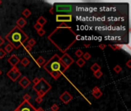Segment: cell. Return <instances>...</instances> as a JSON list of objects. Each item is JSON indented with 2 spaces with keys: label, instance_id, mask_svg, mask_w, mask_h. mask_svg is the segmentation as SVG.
Masks as SVG:
<instances>
[{
  "label": "cell",
  "instance_id": "1",
  "mask_svg": "<svg viewBox=\"0 0 131 111\" xmlns=\"http://www.w3.org/2000/svg\"><path fill=\"white\" fill-rule=\"evenodd\" d=\"M77 39H79L80 36H78L70 26L67 28L57 27L56 30L48 36V39L58 49H59L61 52L65 53Z\"/></svg>",
  "mask_w": 131,
  "mask_h": 111
},
{
  "label": "cell",
  "instance_id": "2",
  "mask_svg": "<svg viewBox=\"0 0 131 111\" xmlns=\"http://www.w3.org/2000/svg\"><path fill=\"white\" fill-rule=\"evenodd\" d=\"M43 68L50 74L54 80H58L67 69L60 60V56L57 54L54 55L47 63H45Z\"/></svg>",
  "mask_w": 131,
  "mask_h": 111
},
{
  "label": "cell",
  "instance_id": "3",
  "mask_svg": "<svg viewBox=\"0 0 131 111\" xmlns=\"http://www.w3.org/2000/svg\"><path fill=\"white\" fill-rule=\"evenodd\" d=\"M28 39V35H26L22 30V29L19 28L18 26L13 28L12 30L5 36V39L15 49H18L21 47Z\"/></svg>",
  "mask_w": 131,
  "mask_h": 111
},
{
  "label": "cell",
  "instance_id": "4",
  "mask_svg": "<svg viewBox=\"0 0 131 111\" xmlns=\"http://www.w3.org/2000/svg\"><path fill=\"white\" fill-rule=\"evenodd\" d=\"M33 89L36 91L38 96L42 98L51 89V86L44 78H40L39 82L34 85Z\"/></svg>",
  "mask_w": 131,
  "mask_h": 111
},
{
  "label": "cell",
  "instance_id": "5",
  "mask_svg": "<svg viewBox=\"0 0 131 111\" xmlns=\"http://www.w3.org/2000/svg\"><path fill=\"white\" fill-rule=\"evenodd\" d=\"M21 72L19 71V69L17 68L16 66H13L9 71L7 73V77L10 79L12 81H16L18 79L21 77Z\"/></svg>",
  "mask_w": 131,
  "mask_h": 111
},
{
  "label": "cell",
  "instance_id": "6",
  "mask_svg": "<svg viewBox=\"0 0 131 111\" xmlns=\"http://www.w3.org/2000/svg\"><path fill=\"white\" fill-rule=\"evenodd\" d=\"M14 111H36V109L29 103V101L24 100Z\"/></svg>",
  "mask_w": 131,
  "mask_h": 111
},
{
  "label": "cell",
  "instance_id": "7",
  "mask_svg": "<svg viewBox=\"0 0 131 111\" xmlns=\"http://www.w3.org/2000/svg\"><path fill=\"white\" fill-rule=\"evenodd\" d=\"M54 8L57 13H68L70 15V12L72 11L73 6L70 4H57Z\"/></svg>",
  "mask_w": 131,
  "mask_h": 111
},
{
  "label": "cell",
  "instance_id": "8",
  "mask_svg": "<svg viewBox=\"0 0 131 111\" xmlns=\"http://www.w3.org/2000/svg\"><path fill=\"white\" fill-rule=\"evenodd\" d=\"M60 60L62 63L65 66V68L68 69L70 66L72 65V63H74V60L73 58L71 57L68 53H64V55L62 57H60Z\"/></svg>",
  "mask_w": 131,
  "mask_h": 111
},
{
  "label": "cell",
  "instance_id": "9",
  "mask_svg": "<svg viewBox=\"0 0 131 111\" xmlns=\"http://www.w3.org/2000/svg\"><path fill=\"white\" fill-rule=\"evenodd\" d=\"M59 99L61 100V101L63 102L65 104H68L73 99V96L71 94H70L68 91H65L59 96Z\"/></svg>",
  "mask_w": 131,
  "mask_h": 111
},
{
  "label": "cell",
  "instance_id": "10",
  "mask_svg": "<svg viewBox=\"0 0 131 111\" xmlns=\"http://www.w3.org/2000/svg\"><path fill=\"white\" fill-rule=\"evenodd\" d=\"M56 21L60 22H71L72 21V16L71 14H67V15H57L56 16Z\"/></svg>",
  "mask_w": 131,
  "mask_h": 111
},
{
  "label": "cell",
  "instance_id": "11",
  "mask_svg": "<svg viewBox=\"0 0 131 111\" xmlns=\"http://www.w3.org/2000/svg\"><path fill=\"white\" fill-rule=\"evenodd\" d=\"M19 85L21 86L22 88H27V87L31 84V80L27 77H23L21 80L19 81Z\"/></svg>",
  "mask_w": 131,
  "mask_h": 111
},
{
  "label": "cell",
  "instance_id": "12",
  "mask_svg": "<svg viewBox=\"0 0 131 111\" xmlns=\"http://www.w3.org/2000/svg\"><path fill=\"white\" fill-rule=\"evenodd\" d=\"M8 62L13 67V66H17V64L20 62V60L19 59V57L17 56L12 55V56H11L9 58H8Z\"/></svg>",
  "mask_w": 131,
  "mask_h": 111
},
{
  "label": "cell",
  "instance_id": "13",
  "mask_svg": "<svg viewBox=\"0 0 131 111\" xmlns=\"http://www.w3.org/2000/svg\"><path fill=\"white\" fill-rule=\"evenodd\" d=\"M103 94V93L101 92V90L99 89L98 86H94L92 90V95L94 96V98L99 99Z\"/></svg>",
  "mask_w": 131,
  "mask_h": 111
},
{
  "label": "cell",
  "instance_id": "14",
  "mask_svg": "<svg viewBox=\"0 0 131 111\" xmlns=\"http://www.w3.org/2000/svg\"><path fill=\"white\" fill-rule=\"evenodd\" d=\"M26 23H27V22H26V20L25 19H23V18H19L18 20L16 21V24H17V26H18L19 28L20 29H22L23 28L24 26L26 25Z\"/></svg>",
  "mask_w": 131,
  "mask_h": 111
},
{
  "label": "cell",
  "instance_id": "15",
  "mask_svg": "<svg viewBox=\"0 0 131 111\" xmlns=\"http://www.w3.org/2000/svg\"><path fill=\"white\" fill-rule=\"evenodd\" d=\"M46 22H47V19H46L45 17H43V16H40L39 18L37 19V22H36V23L41 25L42 26H43L44 25H45Z\"/></svg>",
  "mask_w": 131,
  "mask_h": 111
},
{
  "label": "cell",
  "instance_id": "16",
  "mask_svg": "<svg viewBox=\"0 0 131 111\" xmlns=\"http://www.w3.org/2000/svg\"><path fill=\"white\" fill-rule=\"evenodd\" d=\"M45 62H46L45 60L44 59L42 56H39V58H38V59H36V63H37L38 65L40 66L45 65Z\"/></svg>",
  "mask_w": 131,
  "mask_h": 111
},
{
  "label": "cell",
  "instance_id": "17",
  "mask_svg": "<svg viewBox=\"0 0 131 111\" xmlns=\"http://www.w3.org/2000/svg\"><path fill=\"white\" fill-rule=\"evenodd\" d=\"M14 49V48H13V46H12L11 44H9V43H8V44H7L6 46H5V48H4V51L6 52V53H10V52L12 51Z\"/></svg>",
  "mask_w": 131,
  "mask_h": 111
},
{
  "label": "cell",
  "instance_id": "18",
  "mask_svg": "<svg viewBox=\"0 0 131 111\" xmlns=\"http://www.w3.org/2000/svg\"><path fill=\"white\" fill-rule=\"evenodd\" d=\"M91 70L94 72V73H95V72H97V71H98V70H100V66L98 65L97 63H94L93 64V65L91 66Z\"/></svg>",
  "mask_w": 131,
  "mask_h": 111
},
{
  "label": "cell",
  "instance_id": "19",
  "mask_svg": "<svg viewBox=\"0 0 131 111\" xmlns=\"http://www.w3.org/2000/svg\"><path fill=\"white\" fill-rule=\"evenodd\" d=\"M76 63H77V65L79 66V67H82L83 66L85 65V60H84V59H82V58H79L77 61H76Z\"/></svg>",
  "mask_w": 131,
  "mask_h": 111
},
{
  "label": "cell",
  "instance_id": "20",
  "mask_svg": "<svg viewBox=\"0 0 131 111\" xmlns=\"http://www.w3.org/2000/svg\"><path fill=\"white\" fill-rule=\"evenodd\" d=\"M21 63L22 66H27L28 65H29V63H30V60H29L27 57H24L23 59L21 60Z\"/></svg>",
  "mask_w": 131,
  "mask_h": 111
},
{
  "label": "cell",
  "instance_id": "21",
  "mask_svg": "<svg viewBox=\"0 0 131 111\" xmlns=\"http://www.w3.org/2000/svg\"><path fill=\"white\" fill-rule=\"evenodd\" d=\"M22 14H23V16H24L25 17H26V18H28V17H29V16H31V13L30 10L28 9H25L22 12Z\"/></svg>",
  "mask_w": 131,
  "mask_h": 111
},
{
  "label": "cell",
  "instance_id": "22",
  "mask_svg": "<svg viewBox=\"0 0 131 111\" xmlns=\"http://www.w3.org/2000/svg\"><path fill=\"white\" fill-rule=\"evenodd\" d=\"M94 77L96 78L99 79V78H100L102 76H103V73H102V71H100V70H98L97 72L94 73Z\"/></svg>",
  "mask_w": 131,
  "mask_h": 111
},
{
  "label": "cell",
  "instance_id": "23",
  "mask_svg": "<svg viewBox=\"0 0 131 111\" xmlns=\"http://www.w3.org/2000/svg\"><path fill=\"white\" fill-rule=\"evenodd\" d=\"M113 70H114V72L116 73H120L121 70H122V68L119 65H116L114 66V68H113Z\"/></svg>",
  "mask_w": 131,
  "mask_h": 111
},
{
  "label": "cell",
  "instance_id": "24",
  "mask_svg": "<svg viewBox=\"0 0 131 111\" xmlns=\"http://www.w3.org/2000/svg\"><path fill=\"white\" fill-rule=\"evenodd\" d=\"M109 46L114 51L117 50V49H120L122 47V46H119V45H109Z\"/></svg>",
  "mask_w": 131,
  "mask_h": 111
},
{
  "label": "cell",
  "instance_id": "25",
  "mask_svg": "<svg viewBox=\"0 0 131 111\" xmlns=\"http://www.w3.org/2000/svg\"><path fill=\"white\" fill-rule=\"evenodd\" d=\"M36 44V41L34 39H30L28 40V46H30L31 47H32L33 46H35Z\"/></svg>",
  "mask_w": 131,
  "mask_h": 111
},
{
  "label": "cell",
  "instance_id": "26",
  "mask_svg": "<svg viewBox=\"0 0 131 111\" xmlns=\"http://www.w3.org/2000/svg\"><path fill=\"white\" fill-rule=\"evenodd\" d=\"M83 57H84V60H88L91 58V54L89 53V52H85V53L83 54Z\"/></svg>",
  "mask_w": 131,
  "mask_h": 111
},
{
  "label": "cell",
  "instance_id": "27",
  "mask_svg": "<svg viewBox=\"0 0 131 111\" xmlns=\"http://www.w3.org/2000/svg\"><path fill=\"white\" fill-rule=\"evenodd\" d=\"M83 54L84 52H82V50H81V49H77V50L75 52V55H76V56L81 58V56H83Z\"/></svg>",
  "mask_w": 131,
  "mask_h": 111
},
{
  "label": "cell",
  "instance_id": "28",
  "mask_svg": "<svg viewBox=\"0 0 131 111\" xmlns=\"http://www.w3.org/2000/svg\"><path fill=\"white\" fill-rule=\"evenodd\" d=\"M5 56H6V52L4 51V49H0V59H2Z\"/></svg>",
  "mask_w": 131,
  "mask_h": 111
},
{
  "label": "cell",
  "instance_id": "29",
  "mask_svg": "<svg viewBox=\"0 0 131 111\" xmlns=\"http://www.w3.org/2000/svg\"><path fill=\"white\" fill-rule=\"evenodd\" d=\"M51 111H58L59 110V107H58L57 104H53L51 107Z\"/></svg>",
  "mask_w": 131,
  "mask_h": 111
},
{
  "label": "cell",
  "instance_id": "30",
  "mask_svg": "<svg viewBox=\"0 0 131 111\" xmlns=\"http://www.w3.org/2000/svg\"><path fill=\"white\" fill-rule=\"evenodd\" d=\"M24 49H25V51L27 52H31V50H32V47H31L30 46H28V45H26L24 46Z\"/></svg>",
  "mask_w": 131,
  "mask_h": 111
},
{
  "label": "cell",
  "instance_id": "31",
  "mask_svg": "<svg viewBox=\"0 0 131 111\" xmlns=\"http://www.w3.org/2000/svg\"><path fill=\"white\" fill-rule=\"evenodd\" d=\"M42 27H43V26H42L39 25V24H38V23H35V24L34 25V28H35V30H37V31H39V30H42Z\"/></svg>",
  "mask_w": 131,
  "mask_h": 111
},
{
  "label": "cell",
  "instance_id": "32",
  "mask_svg": "<svg viewBox=\"0 0 131 111\" xmlns=\"http://www.w3.org/2000/svg\"><path fill=\"white\" fill-rule=\"evenodd\" d=\"M37 33H38V34H39L40 36H43L45 34V30H44L43 29H42V30L37 31Z\"/></svg>",
  "mask_w": 131,
  "mask_h": 111
},
{
  "label": "cell",
  "instance_id": "33",
  "mask_svg": "<svg viewBox=\"0 0 131 111\" xmlns=\"http://www.w3.org/2000/svg\"><path fill=\"white\" fill-rule=\"evenodd\" d=\"M23 99H24V100L25 101H29V100L31 99V96L27 93V94H25L23 96Z\"/></svg>",
  "mask_w": 131,
  "mask_h": 111
},
{
  "label": "cell",
  "instance_id": "34",
  "mask_svg": "<svg viewBox=\"0 0 131 111\" xmlns=\"http://www.w3.org/2000/svg\"><path fill=\"white\" fill-rule=\"evenodd\" d=\"M58 28H67V27H68V26L67 25L65 22H62V24L58 26Z\"/></svg>",
  "mask_w": 131,
  "mask_h": 111
},
{
  "label": "cell",
  "instance_id": "35",
  "mask_svg": "<svg viewBox=\"0 0 131 111\" xmlns=\"http://www.w3.org/2000/svg\"><path fill=\"white\" fill-rule=\"evenodd\" d=\"M39 80H40V78H38V77L34 78V80H33V83H34V85H35V84H37L38 83H39Z\"/></svg>",
  "mask_w": 131,
  "mask_h": 111
},
{
  "label": "cell",
  "instance_id": "36",
  "mask_svg": "<svg viewBox=\"0 0 131 111\" xmlns=\"http://www.w3.org/2000/svg\"><path fill=\"white\" fill-rule=\"evenodd\" d=\"M36 102L38 103H41L42 102V100H43V99L42 98V97H39V96H38V97L36 98Z\"/></svg>",
  "mask_w": 131,
  "mask_h": 111
},
{
  "label": "cell",
  "instance_id": "37",
  "mask_svg": "<svg viewBox=\"0 0 131 111\" xmlns=\"http://www.w3.org/2000/svg\"><path fill=\"white\" fill-rule=\"evenodd\" d=\"M106 45L105 44H103V43H100V45H99V48H100V49H104L106 48Z\"/></svg>",
  "mask_w": 131,
  "mask_h": 111
},
{
  "label": "cell",
  "instance_id": "38",
  "mask_svg": "<svg viewBox=\"0 0 131 111\" xmlns=\"http://www.w3.org/2000/svg\"><path fill=\"white\" fill-rule=\"evenodd\" d=\"M4 43H5V40H4L3 39H2V38L1 36H0V46L3 45Z\"/></svg>",
  "mask_w": 131,
  "mask_h": 111
},
{
  "label": "cell",
  "instance_id": "39",
  "mask_svg": "<svg viewBox=\"0 0 131 111\" xmlns=\"http://www.w3.org/2000/svg\"><path fill=\"white\" fill-rule=\"evenodd\" d=\"M127 66L128 67V68H131V60H128V62L127 63Z\"/></svg>",
  "mask_w": 131,
  "mask_h": 111
},
{
  "label": "cell",
  "instance_id": "40",
  "mask_svg": "<svg viewBox=\"0 0 131 111\" xmlns=\"http://www.w3.org/2000/svg\"><path fill=\"white\" fill-rule=\"evenodd\" d=\"M36 111H44V110L42 107H39V108H38V109H36Z\"/></svg>",
  "mask_w": 131,
  "mask_h": 111
},
{
  "label": "cell",
  "instance_id": "41",
  "mask_svg": "<svg viewBox=\"0 0 131 111\" xmlns=\"http://www.w3.org/2000/svg\"><path fill=\"white\" fill-rule=\"evenodd\" d=\"M84 46H85V47H87V46H90V44H84Z\"/></svg>",
  "mask_w": 131,
  "mask_h": 111
},
{
  "label": "cell",
  "instance_id": "42",
  "mask_svg": "<svg viewBox=\"0 0 131 111\" xmlns=\"http://www.w3.org/2000/svg\"><path fill=\"white\" fill-rule=\"evenodd\" d=\"M1 4H2V1L0 0V5H1Z\"/></svg>",
  "mask_w": 131,
  "mask_h": 111
},
{
  "label": "cell",
  "instance_id": "43",
  "mask_svg": "<svg viewBox=\"0 0 131 111\" xmlns=\"http://www.w3.org/2000/svg\"><path fill=\"white\" fill-rule=\"evenodd\" d=\"M2 74V71L1 70H0V75H1Z\"/></svg>",
  "mask_w": 131,
  "mask_h": 111
}]
</instances>
